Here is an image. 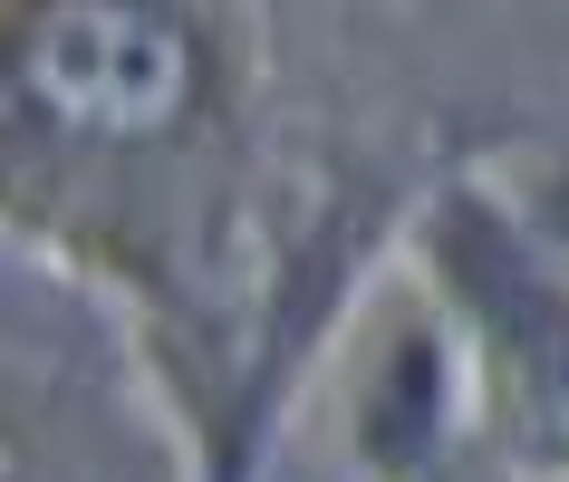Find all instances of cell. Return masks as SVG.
<instances>
[{"label":"cell","mask_w":569,"mask_h":482,"mask_svg":"<svg viewBox=\"0 0 569 482\" xmlns=\"http://www.w3.org/2000/svg\"><path fill=\"white\" fill-rule=\"evenodd\" d=\"M232 107V30L203 10L0 20V232H136Z\"/></svg>","instance_id":"cell-1"},{"label":"cell","mask_w":569,"mask_h":482,"mask_svg":"<svg viewBox=\"0 0 569 482\" xmlns=\"http://www.w3.org/2000/svg\"><path fill=\"white\" fill-rule=\"evenodd\" d=\"M425 300L453 338L482 434L511 463L569 482V251H550V232L502 193L453 183L425 212Z\"/></svg>","instance_id":"cell-2"}]
</instances>
